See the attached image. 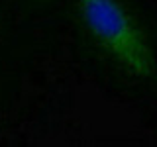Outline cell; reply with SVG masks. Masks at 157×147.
<instances>
[{"instance_id":"6da1fadb","label":"cell","mask_w":157,"mask_h":147,"mask_svg":"<svg viewBox=\"0 0 157 147\" xmlns=\"http://www.w3.org/2000/svg\"><path fill=\"white\" fill-rule=\"evenodd\" d=\"M73 14L92 45L122 71L137 78L157 73L153 45L126 0H73Z\"/></svg>"},{"instance_id":"7a4b0ae2","label":"cell","mask_w":157,"mask_h":147,"mask_svg":"<svg viewBox=\"0 0 157 147\" xmlns=\"http://www.w3.org/2000/svg\"><path fill=\"white\" fill-rule=\"evenodd\" d=\"M36 2H49V0H36Z\"/></svg>"}]
</instances>
